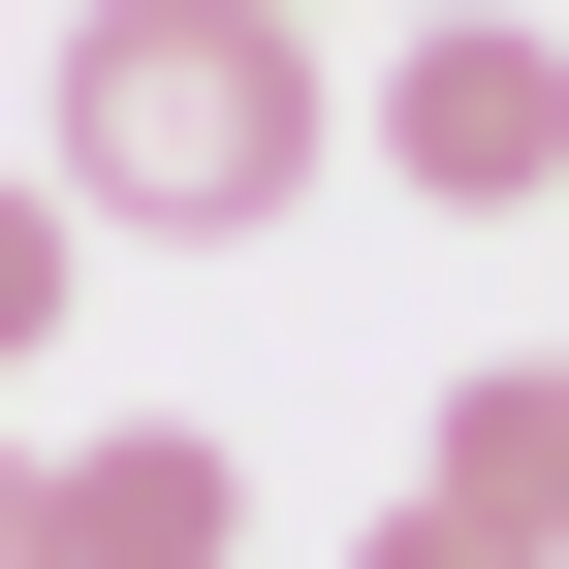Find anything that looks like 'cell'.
I'll return each mask as SVG.
<instances>
[{
    "mask_svg": "<svg viewBox=\"0 0 569 569\" xmlns=\"http://www.w3.org/2000/svg\"><path fill=\"white\" fill-rule=\"evenodd\" d=\"M284 32H317V0H284Z\"/></svg>",
    "mask_w": 569,
    "mask_h": 569,
    "instance_id": "obj_8",
    "label": "cell"
},
{
    "mask_svg": "<svg viewBox=\"0 0 569 569\" xmlns=\"http://www.w3.org/2000/svg\"><path fill=\"white\" fill-rule=\"evenodd\" d=\"M0 569H63V475H32V443H0Z\"/></svg>",
    "mask_w": 569,
    "mask_h": 569,
    "instance_id": "obj_7",
    "label": "cell"
},
{
    "mask_svg": "<svg viewBox=\"0 0 569 569\" xmlns=\"http://www.w3.org/2000/svg\"><path fill=\"white\" fill-rule=\"evenodd\" d=\"M63 222H159V253H222L317 190V32L284 0H63Z\"/></svg>",
    "mask_w": 569,
    "mask_h": 569,
    "instance_id": "obj_1",
    "label": "cell"
},
{
    "mask_svg": "<svg viewBox=\"0 0 569 569\" xmlns=\"http://www.w3.org/2000/svg\"><path fill=\"white\" fill-rule=\"evenodd\" d=\"M411 507H475V538H569V348H507V380H443Z\"/></svg>",
    "mask_w": 569,
    "mask_h": 569,
    "instance_id": "obj_4",
    "label": "cell"
},
{
    "mask_svg": "<svg viewBox=\"0 0 569 569\" xmlns=\"http://www.w3.org/2000/svg\"><path fill=\"white\" fill-rule=\"evenodd\" d=\"M380 159H411V222H538V190H569V63H538V32H475V0H411Z\"/></svg>",
    "mask_w": 569,
    "mask_h": 569,
    "instance_id": "obj_2",
    "label": "cell"
},
{
    "mask_svg": "<svg viewBox=\"0 0 569 569\" xmlns=\"http://www.w3.org/2000/svg\"><path fill=\"white\" fill-rule=\"evenodd\" d=\"M32 475H63V569H222L253 538V475L190 443V411H159V443H32Z\"/></svg>",
    "mask_w": 569,
    "mask_h": 569,
    "instance_id": "obj_3",
    "label": "cell"
},
{
    "mask_svg": "<svg viewBox=\"0 0 569 569\" xmlns=\"http://www.w3.org/2000/svg\"><path fill=\"white\" fill-rule=\"evenodd\" d=\"M538 222H569V190H538Z\"/></svg>",
    "mask_w": 569,
    "mask_h": 569,
    "instance_id": "obj_9",
    "label": "cell"
},
{
    "mask_svg": "<svg viewBox=\"0 0 569 569\" xmlns=\"http://www.w3.org/2000/svg\"><path fill=\"white\" fill-rule=\"evenodd\" d=\"M348 569H569V538H475V507H380Z\"/></svg>",
    "mask_w": 569,
    "mask_h": 569,
    "instance_id": "obj_6",
    "label": "cell"
},
{
    "mask_svg": "<svg viewBox=\"0 0 569 569\" xmlns=\"http://www.w3.org/2000/svg\"><path fill=\"white\" fill-rule=\"evenodd\" d=\"M63 284H96V222H63V159H32V190H0V380L63 348Z\"/></svg>",
    "mask_w": 569,
    "mask_h": 569,
    "instance_id": "obj_5",
    "label": "cell"
}]
</instances>
